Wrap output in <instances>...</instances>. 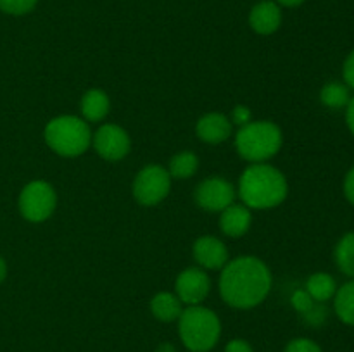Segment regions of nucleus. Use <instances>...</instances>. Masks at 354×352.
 Masks as SVG:
<instances>
[{"instance_id":"8","label":"nucleus","mask_w":354,"mask_h":352,"mask_svg":"<svg viewBox=\"0 0 354 352\" xmlns=\"http://www.w3.org/2000/svg\"><path fill=\"white\" fill-rule=\"evenodd\" d=\"M93 148L104 161L116 162L128 155L131 148L130 135L118 124H102L92 137Z\"/></svg>"},{"instance_id":"27","label":"nucleus","mask_w":354,"mask_h":352,"mask_svg":"<svg viewBox=\"0 0 354 352\" xmlns=\"http://www.w3.org/2000/svg\"><path fill=\"white\" fill-rule=\"evenodd\" d=\"M225 352H254L252 351L251 344L242 338H235V340H230L225 347Z\"/></svg>"},{"instance_id":"18","label":"nucleus","mask_w":354,"mask_h":352,"mask_svg":"<svg viewBox=\"0 0 354 352\" xmlns=\"http://www.w3.org/2000/svg\"><path fill=\"white\" fill-rule=\"evenodd\" d=\"M334 307L342 323L354 326V278L339 286L334 295Z\"/></svg>"},{"instance_id":"10","label":"nucleus","mask_w":354,"mask_h":352,"mask_svg":"<svg viewBox=\"0 0 354 352\" xmlns=\"http://www.w3.org/2000/svg\"><path fill=\"white\" fill-rule=\"evenodd\" d=\"M176 297L187 306H199L211 290V280L201 268H187L176 276Z\"/></svg>"},{"instance_id":"29","label":"nucleus","mask_w":354,"mask_h":352,"mask_svg":"<svg viewBox=\"0 0 354 352\" xmlns=\"http://www.w3.org/2000/svg\"><path fill=\"white\" fill-rule=\"evenodd\" d=\"M346 123H348L349 131L354 135V97H351L349 104L346 106Z\"/></svg>"},{"instance_id":"11","label":"nucleus","mask_w":354,"mask_h":352,"mask_svg":"<svg viewBox=\"0 0 354 352\" xmlns=\"http://www.w3.org/2000/svg\"><path fill=\"white\" fill-rule=\"evenodd\" d=\"M192 252L194 259L203 269H223V266L228 262L227 245L211 235L197 238Z\"/></svg>"},{"instance_id":"15","label":"nucleus","mask_w":354,"mask_h":352,"mask_svg":"<svg viewBox=\"0 0 354 352\" xmlns=\"http://www.w3.org/2000/svg\"><path fill=\"white\" fill-rule=\"evenodd\" d=\"M111 100L107 93L100 88H92L85 92L80 102L82 116L86 123H99L109 114Z\"/></svg>"},{"instance_id":"2","label":"nucleus","mask_w":354,"mask_h":352,"mask_svg":"<svg viewBox=\"0 0 354 352\" xmlns=\"http://www.w3.org/2000/svg\"><path fill=\"white\" fill-rule=\"evenodd\" d=\"M289 185L286 176L273 166L256 162L242 171L239 195L249 209H272L287 199Z\"/></svg>"},{"instance_id":"20","label":"nucleus","mask_w":354,"mask_h":352,"mask_svg":"<svg viewBox=\"0 0 354 352\" xmlns=\"http://www.w3.org/2000/svg\"><path fill=\"white\" fill-rule=\"evenodd\" d=\"M199 169V159L194 152H180V154L173 155L169 161V176L176 179H187L194 176Z\"/></svg>"},{"instance_id":"6","label":"nucleus","mask_w":354,"mask_h":352,"mask_svg":"<svg viewBox=\"0 0 354 352\" xmlns=\"http://www.w3.org/2000/svg\"><path fill=\"white\" fill-rule=\"evenodd\" d=\"M57 195L54 186L44 179L30 182L19 195V213L30 223H44L54 214Z\"/></svg>"},{"instance_id":"22","label":"nucleus","mask_w":354,"mask_h":352,"mask_svg":"<svg viewBox=\"0 0 354 352\" xmlns=\"http://www.w3.org/2000/svg\"><path fill=\"white\" fill-rule=\"evenodd\" d=\"M38 0H0V10L10 16H23L31 12Z\"/></svg>"},{"instance_id":"14","label":"nucleus","mask_w":354,"mask_h":352,"mask_svg":"<svg viewBox=\"0 0 354 352\" xmlns=\"http://www.w3.org/2000/svg\"><path fill=\"white\" fill-rule=\"evenodd\" d=\"M252 214L249 207L244 204H230L221 211L220 216V228L227 237L239 238L245 235L251 228Z\"/></svg>"},{"instance_id":"9","label":"nucleus","mask_w":354,"mask_h":352,"mask_svg":"<svg viewBox=\"0 0 354 352\" xmlns=\"http://www.w3.org/2000/svg\"><path fill=\"white\" fill-rule=\"evenodd\" d=\"M194 199L201 209L209 211V213H218V211L221 213L225 207L234 204L235 188L228 179L221 176H211L196 186Z\"/></svg>"},{"instance_id":"33","label":"nucleus","mask_w":354,"mask_h":352,"mask_svg":"<svg viewBox=\"0 0 354 352\" xmlns=\"http://www.w3.org/2000/svg\"><path fill=\"white\" fill-rule=\"evenodd\" d=\"M258 2H261V0H258Z\"/></svg>"},{"instance_id":"12","label":"nucleus","mask_w":354,"mask_h":352,"mask_svg":"<svg viewBox=\"0 0 354 352\" xmlns=\"http://www.w3.org/2000/svg\"><path fill=\"white\" fill-rule=\"evenodd\" d=\"M232 121L230 117H227L221 113H209L204 114L199 121H197L196 133L197 137L203 141L211 145L223 144L225 140H228L232 135Z\"/></svg>"},{"instance_id":"1","label":"nucleus","mask_w":354,"mask_h":352,"mask_svg":"<svg viewBox=\"0 0 354 352\" xmlns=\"http://www.w3.org/2000/svg\"><path fill=\"white\" fill-rule=\"evenodd\" d=\"M272 290L270 268L254 255H241L221 269V299L235 309H252L268 297Z\"/></svg>"},{"instance_id":"28","label":"nucleus","mask_w":354,"mask_h":352,"mask_svg":"<svg viewBox=\"0 0 354 352\" xmlns=\"http://www.w3.org/2000/svg\"><path fill=\"white\" fill-rule=\"evenodd\" d=\"M344 195L354 206V166L349 169L344 178Z\"/></svg>"},{"instance_id":"31","label":"nucleus","mask_w":354,"mask_h":352,"mask_svg":"<svg viewBox=\"0 0 354 352\" xmlns=\"http://www.w3.org/2000/svg\"><path fill=\"white\" fill-rule=\"evenodd\" d=\"M156 352H176V351H175V345L168 344V342H166V344L159 345V347L156 349Z\"/></svg>"},{"instance_id":"26","label":"nucleus","mask_w":354,"mask_h":352,"mask_svg":"<svg viewBox=\"0 0 354 352\" xmlns=\"http://www.w3.org/2000/svg\"><path fill=\"white\" fill-rule=\"evenodd\" d=\"M342 76H344L346 85L354 90V50L349 52V55L346 57L344 66H342Z\"/></svg>"},{"instance_id":"7","label":"nucleus","mask_w":354,"mask_h":352,"mask_svg":"<svg viewBox=\"0 0 354 352\" xmlns=\"http://www.w3.org/2000/svg\"><path fill=\"white\" fill-rule=\"evenodd\" d=\"M171 190V176L159 164H149L138 171L133 179V197L140 206L152 207L168 197Z\"/></svg>"},{"instance_id":"13","label":"nucleus","mask_w":354,"mask_h":352,"mask_svg":"<svg viewBox=\"0 0 354 352\" xmlns=\"http://www.w3.org/2000/svg\"><path fill=\"white\" fill-rule=\"evenodd\" d=\"M249 24L258 35H273L282 24V10L273 0H261L249 14Z\"/></svg>"},{"instance_id":"21","label":"nucleus","mask_w":354,"mask_h":352,"mask_svg":"<svg viewBox=\"0 0 354 352\" xmlns=\"http://www.w3.org/2000/svg\"><path fill=\"white\" fill-rule=\"evenodd\" d=\"M320 100L324 106L330 107V109H342L349 104L351 95H349V86L342 85V83L330 81L322 88Z\"/></svg>"},{"instance_id":"5","label":"nucleus","mask_w":354,"mask_h":352,"mask_svg":"<svg viewBox=\"0 0 354 352\" xmlns=\"http://www.w3.org/2000/svg\"><path fill=\"white\" fill-rule=\"evenodd\" d=\"M282 144V131L272 121H251L235 135L239 155L252 164L272 159L279 154Z\"/></svg>"},{"instance_id":"16","label":"nucleus","mask_w":354,"mask_h":352,"mask_svg":"<svg viewBox=\"0 0 354 352\" xmlns=\"http://www.w3.org/2000/svg\"><path fill=\"white\" fill-rule=\"evenodd\" d=\"M151 311L156 320L162 321V323H171V321H176L180 317L183 311V304L176 297V293L159 292L152 297Z\"/></svg>"},{"instance_id":"19","label":"nucleus","mask_w":354,"mask_h":352,"mask_svg":"<svg viewBox=\"0 0 354 352\" xmlns=\"http://www.w3.org/2000/svg\"><path fill=\"white\" fill-rule=\"evenodd\" d=\"M334 259L341 273L354 278V231L346 233L335 245Z\"/></svg>"},{"instance_id":"17","label":"nucleus","mask_w":354,"mask_h":352,"mask_svg":"<svg viewBox=\"0 0 354 352\" xmlns=\"http://www.w3.org/2000/svg\"><path fill=\"white\" fill-rule=\"evenodd\" d=\"M306 292L315 302H327L337 292V283L328 273H313L306 282Z\"/></svg>"},{"instance_id":"32","label":"nucleus","mask_w":354,"mask_h":352,"mask_svg":"<svg viewBox=\"0 0 354 352\" xmlns=\"http://www.w3.org/2000/svg\"><path fill=\"white\" fill-rule=\"evenodd\" d=\"M6 276H7V264H6V261L0 257V283L6 280Z\"/></svg>"},{"instance_id":"23","label":"nucleus","mask_w":354,"mask_h":352,"mask_svg":"<svg viewBox=\"0 0 354 352\" xmlns=\"http://www.w3.org/2000/svg\"><path fill=\"white\" fill-rule=\"evenodd\" d=\"M290 302H292L294 309L301 314H306L308 311H311V307L315 306V300L311 299L310 293L306 290H296L290 297Z\"/></svg>"},{"instance_id":"25","label":"nucleus","mask_w":354,"mask_h":352,"mask_svg":"<svg viewBox=\"0 0 354 352\" xmlns=\"http://www.w3.org/2000/svg\"><path fill=\"white\" fill-rule=\"evenodd\" d=\"M232 124H237V126H245L248 123L252 121V113L249 107L245 106H235L234 110H232V116H230Z\"/></svg>"},{"instance_id":"24","label":"nucleus","mask_w":354,"mask_h":352,"mask_svg":"<svg viewBox=\"0 0 354 352\" xmlns=\"http://www.w3.org/2000/svg\"><path fill=\"white\" fill-rule=\"evenodd\" d=\"M283 352H322L320 345L310 338H294L287 344Z\"/></svg>"},{"instance_id":"30","label":"nucleus","mask_w":354,"mask_h":352,"mask_svg":"<svg viewBox=\"0 0 354 352\" xmlns=\"http://www.w3.org/2000/svg\"><path fill=\"white\" fill-rule=\"evenodd\" d=\"M279 6H283V7H297L301 6V3L304 2V0H275Z\"/></svg>"},{"instance_id":"3","label":"nucleus","mask_w":354,"mask_h":352,"mask_svg":"<svg viewBox=\"0 0 354 352\" xmlns=\"http://www.w3.org/2000/svg\"><path fill=\"white\" fill-rule=\"evenodd\" d=\"M178 331L190 352H209L221 335V321L216 313L204 306H189L178 317Z\"/></svg>"},{"instance_id":"4","label":"nucleus","mask_w":354,"mask_h":352,"mask_svg":"<svg viewBox=\"0 0 354 352\" xmlns=\"http://www.w3.org/2000/svg\"><path fill=\"white\" fill-rule=\"evenodd\" d=\"M48 148L62 157H78L92 145V130L78 116H57L50 119L44 131Z\"/></svg>"}]
</instances>
